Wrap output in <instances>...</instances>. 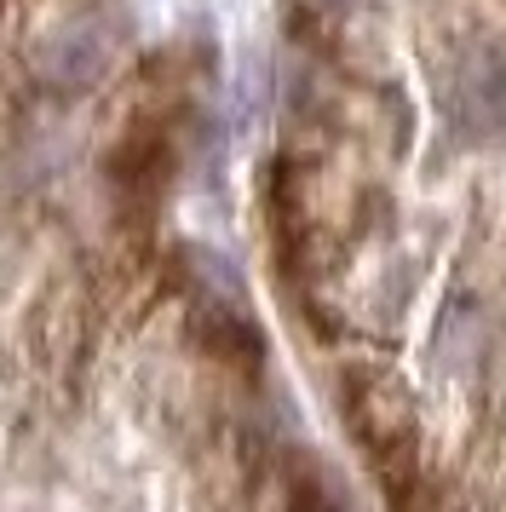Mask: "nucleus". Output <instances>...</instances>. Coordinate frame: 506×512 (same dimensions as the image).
<instances>
[{
    "label": "nucleus",
    "mask_w": 506,
    "mask_h": 512,
    "mask_svg": "<svg viewBox=\"0 0 506 512\" xmlns=\"http://www.w3.org/2000/svg\"><path fill=\"white\" fill-rule=\"evenodd\" d=\"M271 271L368 512H506V0H294Z\"/></svg>",
    "instance_id": "1"
},
{
    "label": "nucleus",
    "mask_w": 506,
    "mask_h": 512,
    "mask_svg": "<svg viewBox=\"0 0 506 512\" xmlns=\"http://www.w3.org/2000/svg\"><path fill=\"white\" fill-rule=\"evenodd\" d=\"M0 512H368L133 144L0 139Z\"/></svg>",
    "instance_id": "2"
}]
</instances>
